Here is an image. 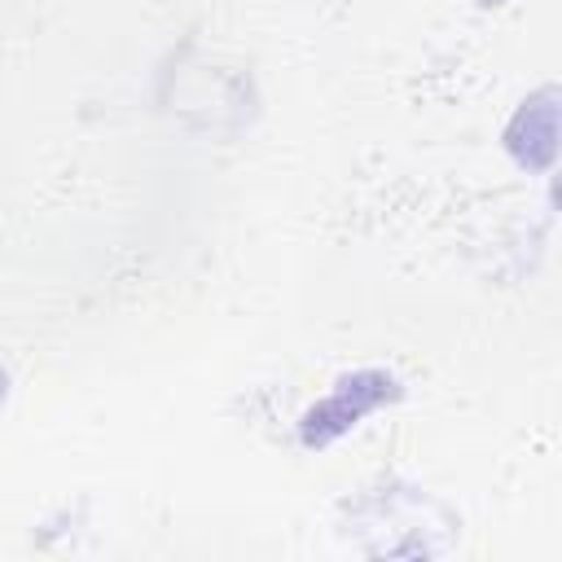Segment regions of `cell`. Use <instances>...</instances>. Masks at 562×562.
<instances>
[{
    "instance_id": "obj_1",
    "label": "cell",
    "mask_w": 562,
    "mask_h": 562,
    "mask_svg": "<svg viewBox=\"0 0 562 562\" xmlns=\"http://www.w3.org/2000/svg\"><path fill=\"white\" fill-rule=\"evenodd\" d=\"M364 378L369 373H360V378H347V382H338V391H334V400H325L321 408H312L307 413V422H303V439L307 443H325L329 435H338L347 422H356L364 408H373L382 395H391V378H382L373 391H364Z\"/></svg>"
},
{
    "instance_id": "obj_2",
    "label": "cell",
    "mask_w": 562,
    "mask_h": 562,
    "mask_svg": "<svg viewBox=\"0 0 562 562\" xmlns=\"http://www.w3.org/2000/svg\"><path fill=\"white\" fill-rule=\"evenodd\" d=\"M483 4H487V0H483Z\"/></svg>"
}]
</instances>
